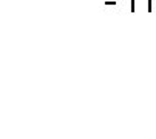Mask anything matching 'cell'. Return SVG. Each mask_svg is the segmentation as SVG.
I'll use <instances>...</instances> for the list:
<instances>
[{"label": "cell", "mask_w": 156, "mask_h": 139, "mask_svg": "<svg viewBox=\"0 0 156 139\" xmlns=\"http://www.w3.org/2000/svg\"><path fill=\"white\" fill-rule=\"evenodd\" d=\"M135 2H136V0H131V11L133 9H135ZM147 3H148V11H151V0H147Z\"/></svg>", "instance_id": "6da1fadb"}]
</instances>
